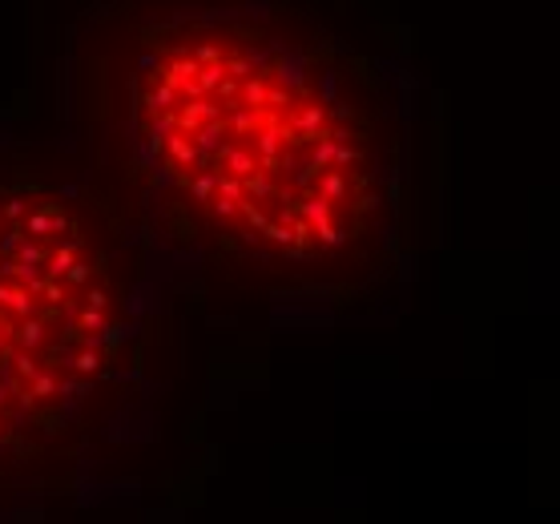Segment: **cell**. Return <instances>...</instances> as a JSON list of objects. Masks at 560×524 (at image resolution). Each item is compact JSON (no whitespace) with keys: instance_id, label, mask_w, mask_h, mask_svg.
<instances>
[{"instance_id":"cell-1","label":"cell","mask_w":560,"mask_h":524,"mask_svg":"<svg viewBox=\"0 0 560 524\" xmlns=\"http://www.w3.org/2000/svg\"><path fill=\"white\" fill-rule=\"evenodd\" d=\"M73 162L150 250L359 307L411 262V93L331 0H97L69 45Z\"/></svg>"},{"instance_id":"cell-2","label":"cell","mask_w":560,"mask_h":524,"mask_svg":"<svg viewBox=\"0 0 560 524\" xmlns=\"http://www.w3.org/2000/svg\"><path fill=\"white\" fill-rule=\"evenodd\" d=\"M150 246L73 165L0 153V512L85 488L150 367Z\"/></svg>"}]
</instances>
